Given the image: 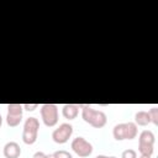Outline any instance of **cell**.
I'll return each instance as SVG.
<instances>
[{
  "mask_svg": "<svg viewBox=\"0 0 158 158\" xmlns=\"http://www.w3.org/2000/svg\"><path fill=\"white\" fill-rule=\"evenodd\" d=\"M81 117L86 123L95 128H101L107 122V117L104 111L96 110L89 105H84L81 107Z\"/></svg>",
  "mask_w": 158,
  "mask_h": 158,
  "instance_id": "6da1fadb",
  "label": "cell"
},
{
  "mask_svg": "<svg viewBox=\"0 0 158 158\" xmlns=\"http://www.w3.org/2000/svg\"><path fill=\"white\" fill-rule=\"evenodd\" d=\"M138 133L137 125L135 122H123L115 125L112 130V136L116 141H123V139H133L136 138Z\"/></svg>",
  "mask_w": 158,
  "mask_h": 158,
  "instance_id": "7a4b0ae2",
  "label": "cell"
},
{
  "mask_svg": "<svg viewBox=\"0 0 158 158\" xmlns=\"http://www.w3.org/2000/svg\"><path fill=\"white\" fill-rule=\"evenodd\" d=\"M40 130V121L36 117H28L25 121L22 131V141L26 144H33L37 141Z\"/></svg>",
  "mask_w": 158,
  "mask_h": 158,
  "instance_id": "3957f363",
  "label": "cell"
},
{
  "mask_svg": "<svg viewBox=\"0 0 158 158\" xmlns=\"http://www.w3.org/2000/svg\"><path fill=\"white\" fill-rule=\"evenodd\" d=\"M43 123L47 127H53L58 123V106L54 104H43L40 109Z\"/></svg>",
  "mask_w": 158,
  "mask_h": 158,
  "instance_id": "277c9868",
  "label": "cell"
},
{
  "mask_svg": "<svg viewBox=\"0 0 158 158\" xmlns=\"http://www.w3.org/2000/svg\"><path fill=\"white\" fill-rule=\"evenodd\" d=\"M70 147H72L73 152L81 158H86L93 153V144L89 141H86L84 137L74 138L70 143Z\"/></svg>",
  "mask_w": 158,
  "mask_h": 158,
  "instance_id": "5b68a950",
  "label": "cell"
},
{
  "mask_svg": "<svg viewBox=\"0 0 158 158\" xmlns=\"http://www.w3.org/2000/svg\"><path fill=\"white\" fill-rule=\"evenodd\" d=\"M72 133H73V126L68 122H64V123H60L52 132V139L58 144H63V143L68 142Z\"/></svg>",
  "mask_w": 158,
  "mask_h": 158,
  "instance_id": "8992f818",
  "label": "cell"
},
{
  "mask_svg": "<svg viewBox=\"0 0 158 158\" xmlns=\"http://www.w3.org/2000/svg\"><path fill=\"white\" fill-rule=\"evenodd\" d=\"M2 153L5 158H19L21 156V147L17 142L10 141L4 146Z\"/></svg>",
  "mask_w": 158,
  "mask_h": 158,
  "instance_id": "52a82bcc",
  "label": "cell"
},
{
  "mask_svg": "<svg viewBox=\"0 0 158 158\" xmlns=\"http://www.w3.org/2000/svg\"><path fill=\"white\" fill-rule=\"evenodd\" d=\"M79 105L77 104H65L62 109V115L67 120H74L79 114Z\"/></svg>",
  "mask_w": 158,
  "mask_h": 158,
  "instance_id": "ba28073f",
  "label": "cell"
},
{
  "mask_svg": "<svg viewBox=\"0 0 158 158\" xmlns=\"http://www.w3.org/2000/svg\"><path fill=\"white\" fill-rule=\"evenodd\" d=\"M154 142H156V137H154V133L149 130H143L139 136H138V143H143V144H152L154 146Z\"/></svg>",
  "mask_w": 158,
  "mask_h": 158,
  "instance_id": "9c48e42d",
  "label": "cell"
},
{
  "mask_svg": "<svg viewBox=\"0 0 158 158\" xmlns=\"http://www.w3.org/2000/svg\"><path fill=\"white\" fill-rule=\"evenodd\" d=\"M135 123L137 126H147V125H149L151 123V118H149L148 111H144V110L137 111L136 115H135Z\"/></svg>",
  "mask_w": 158,
  "mask_h": 158,
  "instance_id": "30bf717a",
  "label": "cell"
},
{
  "mask_svg": "<svg viewBox=\"0 0 158 158\" xmlns=\"http://www.w3.org/2000/svg\"><path fill=\"white\" fill-rule=\"evenodd\" d=\"M22 110H23V106L21 104H9L7 105V115L20 116V115H22Z\"/></svg>",
  "mask_w": 158,
  "mask_h": 158,
  "instance_id": "8fae6325",
  "label": "cell"
},
{
  "mask_svg": "<svg viewBox=\"0 0 158 158\" xmlns=\"http://www.w3.org/2000/svg\"><path fill=\"white\" fill-rule=\"evenodd\" d=\"M21 121H22V115H20V116L6 115V123H7L10 127H16V126H19Z\"/></svg>",
  "mask_w": 158,
  "mask_h": 158,
  "instance_id": "7c38bea8",
  "label": "cell"
},
{
  "mask_svg": "<svg viewBox=\"0 0 158 158\" xmlns=\"http://www.w3.org/2000/svg\"><path fill=\"white\" fill-rule=\"evenodd\" d=\"M138 152L141 154H146V156H152L154 152V146L152 144H143V143H138Z\"/></svg>",
  "mask_w": 158,
  "mask_h": 158,
  "instance_id": "4fadbf2b",
  "label": "cell"
},
{
  "mask_svg": "<svg viewBox=\"0 0 158 158\" xmlns=\"http://www.w3.org/2000/svg\"><path fill=\"white\" fill-rule=\"evenodd\" d=\"M148 115H149L151 122L154 123V125H158V107H157V106H153V107L148 111Z\"/></svg>",
  "mask_w": 158,
  "mask_h": 158,
  "instance_id": "5bb4252c",
  "label": "cell"
},
{
  "mask_svg": "<svg viewBox=\"0 0 158 158\" xmlns=\"http://www.w3.org/2000/svg\"><path fill=\"white\" fill-rule=\"evenodd\" d=\"M121 158H137V152L135 149H125L121 154Z\"/></svg>",
  "mask_w": 158,
  "mask_h": 158,
  "instance_id": "9a60e30c",
  "label": "cell"
},
{
  "mask_svg": "<svg viewBox=\"0 0 158 158\" xmlns=\"http://www.w3.org/2000/svg\"><path fill=\"white\" fill-rule=\"evenodd\" d=\"M56 156V158H73V156L68 152V151H64V149H59V151H56L53 153Z\"/></svg>",
  "mask_w": 158,
  "mask_h": 158,
  "instance_id": "2e32d148",
  "label": "cell"
},
{
  "mask_svg": "<svg viewBox=\"0 0 158 158\" xmlns=\"http://www.w3.org/2000/svg\"><path fill=\"white\" fill-rule=\"evenodd\" d=\"M22 106H23V109L27 110V111H35L40 105H38V104H23Z\"/></svg>",
  "mask_w": 158,
  "mask_h": 158,
  "instance_id": "e0dca14e",
  "label": "cell"
},
{
  "mask_svg": "<svg viewBox=\"0 0 158 158\" xmlns=\"http://www.w3.org/2000/svg\"><path fill=\"white\" fill-rule=\"evenodd\" d=\"M32 158H46V154H44L43 152H40V151H38V152H36V153L33 154Z\"/></svg>",
  "mask_w": 158,
  "mask_h": 158,
  "instance_id": "ac0fdd59",
  "label": "cell"
},
{
  "mask_svg": "<svg viewBox=\"0 0 158 158\" xmlns=\"http://www.w3.org/2000/svg\"><path fill=\"white\" fill-rule=\"evenodd\" d=\"M95 158H116V157H114V156H104V154H99V156H96Z\"/></svg>",
  "mask_w": 158,
  "mask_h": 158,
  "instance_id": "d6986e66",
  "label": "cell"
},
{
  "mask_svg": "<svg viewBox=\"0 0 158 158\" xmlns=\"http://www.w3.org/2000/svg\"><path fill=\"white\" fill-rule=\"evenodd\" d=\"M139 158H152V156H146V154H141Z\"/></svg>",
  "mask_w": 158,
  "mask_h": 158,
  "instance_id": "ffe728a7",
  "label": "cell"
},
{
  "mask_svg": "<svg viewBox=\"0 0 158 158\" xmlns=\"http://www.w3.org/2000/svg\"><path fill=\"white\" fill-rule=\"evenodd\" d=\"M46 158H56V156L52 153V154H46Z\"/></svg>",
  "mask_w": 158,
  "mask_h": 158,
  "instance_id": "44dd1931",
  "label": "cell"
},
{
  "mask_svg": "<svg viewBox=\"0 0 158 158\" xmlns=\"http://www.w3.org/2000/svg\"><path fill=\"white\" fill-rule=\"evenodd\" d=\"M1 125H2V117H1V115H0V127H1Z\"/></svg>",
  "mask_w": 158,
  "mask_h": 158,
  "instance_id": "7402d4cb",
  "label": "cell"
}]
</instances>
